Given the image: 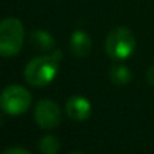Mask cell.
<instances>
[{
    "label": "cell",
    "mask_w": 154,
    "mask_h": 154,
    "mask_svg": "<svg viewBox=\"0 0 154 154\" xmlns=\"http://www.w3.org/2000/svg\"><path fill=\"white\" fill-rule=\"evenodd\" d=\"M60 60L51 54L35 57L24 68V80L32 87H45L57 76Z\"/></svg>",
    "instance_id": "1"
},
{
    "label": "cell",
    "mask_w": 154,
    "mask_h": 154,
    "mask_svg": "<svg viewBox=\"0 0 154 154\" xmlns=\"http://www.w3.org/2000/svg\"><path fill=\"white\" fill-rule=\"evenodd\" d=\"M135 35L127 27H115L106 38V53L115 61H123L128 58L135 50Z\"/></svg>",
    "instance_id": "2"
},
{
    "label": "cell",
    "mask_w": 154,
    "mask_h": 154,
    "mask_svg": "<svg viewBox=\"0 0 154 154\" xmlns=\"http://www.w3.org/2000/svg\"><path fill=\"white\" fill-rule=\"evenodd\" d=\"M24 27L19 19L5 18L0 22V57H14L20 51Z\"/></svg>",
    "instance_id": "3"
},
{
    "label": "cell",
    "mask_w": 154,
    "mask_h": 154,
    "mask_svg": "<svg viewBox=\"0 0 154 154\" xmlns=\"http://www.w3.org/2000/svg\"><path fill=\"white\" fill-rule=\"evenodd\" d=\"M32 103V96L29 89L22 85H8L0 93V108L3 112L18 116L29 111Z\"/></svg>",
    "instance_id": "4"
},
{
    "label": "cell",
    "mask_w": 154,
    "mask_h": 154,
    "mask_svg": "<svg viewBox=\"0 0 154 154\" xmlns=\"http://www.w3.org/2000/svg\"><path fill=\"white\" fill-rule=\"evenodd\" d=\"M34 118L37 125L43 130H53L61 123V109L56 101L50 99H42L37 103L34 109Z\"/></svg>",
    "instance_id": "5"
},
{
    "label": "cell",
    "mask_w": 154,
    "mask_h": 154,
    "mask_svg": "<svg viewBox=\"0 0 154 154\" xmlns=\"http://www.w3.org/2000/svg\"><path fill=\"white\" fill-rule=\"evenodd\" d=\"M65 109L70 119L76 120V122H84L92 114V104L87 97L72 96L68 99Z\"/></svg>",
    "instance_id": "6"
},
{
    "label": "cell",
    "mask_w": 154,
    "mask_h": 154,
    "mask_svg": "<svg viewBox=\"0 0 154 154\" xmlns=\"http://www.w3.org/2000/svg\"><path fill=\"white\" fill-rule=\"evenodd\" d=\"M70 51L73 56L79 57V58H84L91 53L92 49V39H91L89 34L85 32L84 30H76L72 35H70Z\"/></svg>",
    "instance_id": "7"
},
{
    "label": "cell",
    "mask_w": 154,
    "mask_h": 154,
    "mask_svg": "<svg viewBox=\"0 0 154 154\" xmlns=\"http://www.w3.org/2000/svg\"><path fill=\"white\" fill-rule=\"evenodd\" d=\"M30 42L35 50L39 51H54L56 50V41L50 32L45 30H35L30 35Z\"/></svg>",
    "instance_id": "8"
},
{
    "label": "cell",
    "mask_w": 154,
    "mask_h": 154,
    "mask_svg": "<svg viewBox=\"0 0 154 154\" xmlns=\"http://www.w3.org/2000/svg\"><path fill=\"white\" fill-rule=\"evenodd\" d=\"M109 80L116 85H127L131 81V72L125 65H114L109 69Z\"/></svg>",
    "instance_id": "9"
},
{
    "label": "cell",
    "mask_w": 154,
    "mask_h": 154,
    "mask_svg": "<svg viewBox=\"0 0 154 154\" xmlns=\"http://www.w3.org/2000/svg\"><path fill=\"white\" fill-rule=\"evenodd\" d=\"M38 147L42 154H57L60 152L61 143L54 135H45L38 142Z\"/></svg>",
    "instance_id": "10"
},
{
    "label": "cell",
    "mask_w": 154,
    "mask_h": 154,
    "mask_svg": "<svg viewBox=\"0 0 154 154\" xmlns=\"http://www.w3.org/2000/svg\"><path fill=\"white\" fill-rule=\"evenodd\" d=\"M2 154H31L27 149L24 147H18V146H14V147H8L5 149Z\"/></svg>",
    "instance_id": "11"
},
{
    "label": "cell",
    "mask_w": 154,
    "mask_h": 154,
    "mask_svg": "<svg viewBox=\"0 0 154 154\" xmlns=\"http://www.w3.org/2000/svg\"><path fill=\"white\" fill-rule=\"evenodd\" d=\"M146 80H147V82H149L150 85H153V87H154V65H152V66L147 69V72H146Z\"/></svg>",
    "instance_id": "12"
},
{
    "label": "cell",
    "mask_w": 154,
    "mask_h": 154,
    "mask_svg": "<svg viewBox=\"0 0 154 154\" xmlns=\"http://www.w3.org/2000/svg\"><path fill=\"white\" fill-rule=\"evenodd\" d=\"M69 154H84V153H80V152H73V153H69Z\"/></svg>",
    "instance_id": "13"
},
{
    "label": "cell",
    "mask_w": 154,
    "mask_h": 154,
    "mask_svg": "<svg viewBox=\"0 0 154 154\" xmlns=\"http://www.w3.org/2000/svg\"><path fill=\"white\" fill-rule=\"evenodd\" d=\"M2 125H3V118L0 116V126H2Z\"/></svg>",
    "instance_id": "14"
}]
</instances>
